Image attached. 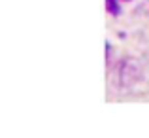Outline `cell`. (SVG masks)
<instances>
[{
  "label": "cell",
  "mask_w": 149,
  "mask_h": 138,
  "mask_svg": "<svg viewBox=\"0 0 149 138\" xmlns=\"http://www.w3.org/2000/svg\"><path fill=\"white\" fill-rule=\"evenodd\" d=\"M106 8L109 13L119 15V0H106Z\"/></svg>",
  "instance_id": "1"
}]
</instances>
